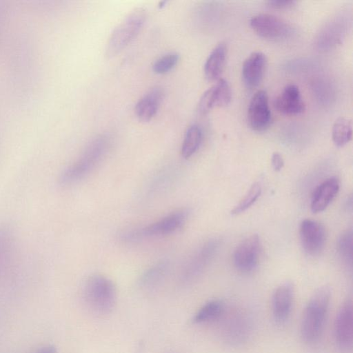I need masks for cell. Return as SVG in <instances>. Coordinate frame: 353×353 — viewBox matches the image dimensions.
Returning <instances> with one entry per match:
<instances>
[{"label": "cell", "mask_w": 353, "mask_h": 353, "mask_svg": "<svg viewBox=\"0 0 353 353\" xmlns=\"http://www.w3.org/2000/svg\"><path fill=\"white\" fill-rule=\"evenodd\" d=\"M111 145L108 134H100L92 139L80 157L61 172L60 184L70 185L85 178L105 157Z\"/></svg>", "instance_id": "1"}, {"label": "cell", "mask_w": 353, "mask_h": 353, "mask_svg": "<svg viewBox=\"0 0 353 353\" xmlns=\"http://www.w3.org/2000/svg\"><path fill=\"white\" fill-rule=\"evenodd\" d=\"M332 297L328 285L318 288L307 303L301 321V336L308 344L316 342L324 327Z\"/></svg>", "instance_id": "2"}, {"label": "cell", "mask_w": 353, "mask_h": 353, "mask_svg": "<svg viewBox=\"0 0 353 353\" xmlns=\"http://www.w3.org/2000/svg\"><path fill=\"white\" fill-rule=\"evenodd\" d=\"M83 297L92 312L105 315L114 307L117 290L111 280L100 274H94L88 277L84 283Z\"/></svg>", "instance_id": "3"}, {"label": "cell", "mask_w": 353, "mask_h": 353, "mask_svg": "<svg viewBox=\"0 0 353 353\" xmlns=\"http://www.w3.org/2000/svg\"><path fill=\"white\" fill-rule=\"evenodd\" d=\"M188 214L185 209L174 211L150 225L125 232L121 239L124 241L134 242L144 238L171 234L184 225Z\"/></svg>", "instance_id": "4"}, {"label": "cell", "mask_w": 353, "mask_h": 353, "mask_svg": "<svg viewBox=\"0 0 353 353\" xmlns=\"http://www.w3.org/2000/svg\"><path fill=\"white\" fill-rule=\"evenodd\" d=\"M146 18L145 12L141 8L135 9L126 16L112 33L107 52L114 56L122 51L139 34Z\"/></svg>", "instance_id": "5"}, {"label": "cell", "mask_w": 353, "mask_h": 353, "mask_svg": "<svg viewBox=\"0 0 353 353\" xmlns=\"http://www.w3.org/2000/svg\"><path fill=\"white\" fill-rule=\"evenodd\" d=\"M334 340L342 351L352 348L353 341V312L351 299L345 300L341 305L334 321Z\"/></svg>", "instance_id": "6"}, {"label": "cell", "mask_w": 353, "mask_h": 353, "mask_svg": "<svg viewBox=\"0 0 353 353\" xmlns=\"http://www.w3.org/2000/svg\"><path fill=\"white\" fill-rule=\"evenodd\" d=\"M261 254V243L257 234H252L236 248L233 261L236 268L242 272L252 271L258 265Z\"/></svg>", "instance_id": "7"}, {"label": "cell", "mask_w": 353, "mask_h": 353, "mask_svg": "<svg viewBox=\"0 0 353 353\" xmlns=\"http://www.w3.org/2000/svg\"><path fill=\"white\" fill-rule=\"evenodd\" d=\"M250 23L256 34L268 39H281L290 32V27L285 21L270 14H256L251 18Z\"/></svg>", "instance_id": "8"}, {"label": "cell", "mask_w": 353, "mask_h": 353, "mask_svg": "<svg viewBox=\"0 0 353 353\" xmlns=\"http://www.w3.org/2000/svg\"><path fill=\"white\" fill-rule=\"evenodd\" d=\"M299 236L304 251L310 256H316L323 250L326 233L324 226L317 221L303 220L299 228Z\"/></svg>", "instance_id": "9"}, {"label": "cell", "mask_w": 353, "mask_h": 353, "mask_svg": "<svg viewBox=\"0 0 353 353\" xmlns=\"http://www.w3.org/2000/svg\"><path fill=\"white\" fill-rule=\"evenodd\" d=\"M248 121L250 128L257 132L267 130L272 121L268 94L257 91L251 98L248 110Z\"/></svg>", "instance_id": "10"}, {"label": "cell", "mask_w": 353, "mask_h": 353, "mask_svg": "<svg viewBox=\"0 0 353 353\" xmlns=\"http://www.w3.org/2000/svg\"><path fill=\"white\" fill-rule=\"evenodd\" d=\"M214 249V242L206 243L187 260L179 274L181 284H188L199 275L213 254Z\"/></svg>", "instance_id": "11"}, {"label": "cell", "mask_w": 353, "mask_h": 353, "mask_svg": "<svg viewBox=\"0 0 353 353\" xmlns=\"http://www.w3.org/2000/svg\"><path fill=\"white\" fill-rule=\"evenodd\" d=\"M294 287L285 282L279 285L273 292L271 301L272 314L274 321L284 323L289 318L294 300Z\"/></svg>", "instance_id": "12"}, {"label": "cell", "mask_w": 353, "mask_h": 353, "mask_svg": "<svg viewBox=\"0 0 353 353\" xmlns=\"http://www.w3.org/2000/svg\"><path fill=\"white\" fill-rule=\"evenodd\" d=\"M231 99L230 85L225 79L220 78L201 96L198 105L199 112L205 114L215 107L226 106L230 103Z\"/></svg>", "instance_id": "13"}, {"label": "cell", "mask_w": 353, "mask_h": 353, "mask_svg": "<svg viewBox=\"0 0 353 353\" xmlns=\"http://www.w3.org/2000/svg\"><path fill=\"white\" fill-rule=\"evenodd\" d=\"M274 107L284 114H299L305 110V103L302 100L300 90L295 84L287 85L274 101Z\"/></svg>", "instance_id": "14"}, {"label": "cell", "mask_w": 353, "mask_h": 353, "mask_svg": "<svg viewBox=\"0 0 353 353\" xmlns=\"http://www.w3.org/2000/svg\"><path fill=\"white\" fill-rule=\"evenodd\" d=\"M266 63V57L261 52H254L247 57L242 67V79L246 87L253 88L260 84Z\"/></svg>", "instance_id": "15"}, {"label": "cell", "mask_w": 353, "mask_h": 353, "mask_svg": "<svg viewBox=\"0 0 353 353\" xmlns=\"http://www.w3.org/2000/svg\"><path fill=\"white\" fill-rule=\"evenodd\" d=\"M339 190L336 177H330L320 183L313 192L310 208L314 213L323 211L332 201Z\"/></svg>", "instance_id": "16"}, {"label": "cell", "mask_w": 353, "mask_h": 353, "mask_svg": "<svg viewBox=\"0 0 353 353\" xmlns=\"http://www.w3.org/2000/svg\"><path fill=\"white\" fill-rule=\"evenodd\" d=\"M163 99V90L160 87L150 89L137 103L135 114L142 121H149L157 113Z\"/></svg>", "instance_id": "17"}, {"label": "cell", "mask_w": 353, "mask_h": 353, "mask_svg": "<svg viewBox=\"0 0 353 353\" xmlns=\"http://www.w3.org/2000/svg\"><path fill=\"white\" fill-rule=\"evenodd\" d=\"M15 243V235L12 228L5 224L0 225V278L12 265Z\"/></svg>", "instance_id": "18"}, {"label": "cell", "mask_w": 353, "mask_h": 353, "mask_svg": "<svg viewBox=\"0 0 353 353\" xmlns=\"http://www.w3.org/2000/svg\"><path fill=\"white\" fill-rule=\"evenodd\" d=\"M170 270V264L168 261H159L141 275L139 285L143 290L148 292L157 290L164 282Z\"/></svg>", "instance_id": "19"}, {"label": "cell", "mask_w": 353, "mask_h": 353, "mask_svg": "<svg viewBox=\"0 0 353 353\" xmlns=\"http://www.w3.org/2000/svg\"><path fill=\"white\" fill-rule=\"evenodd\" d=\"M226 52V46L221 42L209 54L204 65L205 76L209 81L220 79L225 62Z\"/></svg>", "instance_id": "20"}, {"label": "cell", "mask_w": 353, "mask_h": 353, "mask_svg": "<svg viewBox=\"0 0 353 353\" xmlns=\"http://www.w3.org/2000/svg\"><path fill=\"white\" fill-rule=\"evenodd\" d=\"M224 310V303L221 301H208L196 312L192 322L195 324H202L214 321L223 314Z\"/></svg>", "instance_id": "21"}, {"label": "cell", "mask_w": 353, "mask_h": 353, "mask_svg": "<svg viewBox=\"0 0 353 353\" xmlns=\"http://www.w3.org/2000/svg\"><path fill=\"white\" fill-rule=\"evenodd\" d=\"M202 130L197 125H192L187 130L181 147L183 158L191 157L199 148L202 141Z\"/></svg>", "instance_id": "22"}, {"label": "cell", "mask_w": 353, "mask_h": 353, "mask_svg": "<svg viewBox=\"0 0 353 353\" xmlns=\"http://www.w3.org/2000/svg\"><path fill=\"white\" fill-rule=\"evenodd\" d=\"M332 141L338 147L348 143L352 137V124L350 119L340 117L336 120L332 127Z\"/></svg>", "instance_id": "23"}, {"label": "cell", "mask_w": 353, "mask_h": 353, "mask_svg": "<svg viewBox=\"0 0 353 353\" xmlns=\"http://www.w3.org/2000/svg\"><path fill=\"white\" fill-rule=\"evenodd\" d=\"M261 187L259 183H254L250 188L244 197L232 210V214H239L250 208L259 198Z\"/></svg>", "instance_id": "24"}, {"label": "cell", "mask_w": 353, "mask_h": 353, "mask_svg": "<svg viewBox=\"0 0 353 353\" xmlns=\"http://www.w3.org/2000/svg\"><path fill=\"white\" fill-rule=\"evenodd\" d=\"M179 56L176 52H169L158 58L152 65V70L157 74H164L171 71L178 63Z\"/></svg>", "instance_id": "25"}, {"label": "cell", "mask_w": 353, "mask_h": 353, "mask_svg": "<svg viewBox=\"0 0 353 353\" xmlns=\"http://www.w3.org/2000/svg\"><path fill=\"white\" fill-rule=\"evenodd\" d=\"M338 252L342 260L347 264H352V232H344L339 239L337 244Z\"/></svg>", "instance_id": "26"}, {"label": "cell", "mask_w": 353, "mask_h": 353, "mask_svg": "<svg viewBox=\"0 0 353 353\" xmlns=\"http://www.w3.org/2000/svg\"><path fill=\"white\" fill-rule=\"evenodd\" d=\"M296 3V1L294 0H270L267 1L270 6L279 9L290 8Z\"/></svg>", "instance_id": "27"}, {"label": "cell", "mask_w": 353, "mask_h": 353, "mask_svg": "<svg viewBox=\"0 0 353 353\" xmlns=\"http://www.w3.org/2000/svg\"><path fill=\"white\" fill-rule=\"evenodd\" d=\"M271 162L272 168L276 172L280 171L284 166V161L282 155L278 152H275L272 154Z\"/></svg>", "instance_id": "28"}, {"label": "cell", "mask_w": 353, "mask_h": 353, "mask_svg": "<svg viewBox=\"0 0 353 353\" xmlns=\"http://www.w3.org/2000/svg\"><path fill=\"white\" fill-rule=\"evenodd\" d=\"M34 353H57V350L52 345H46L38 349Z\"/></svg>", "instance_id": "29"}]
</instances>
